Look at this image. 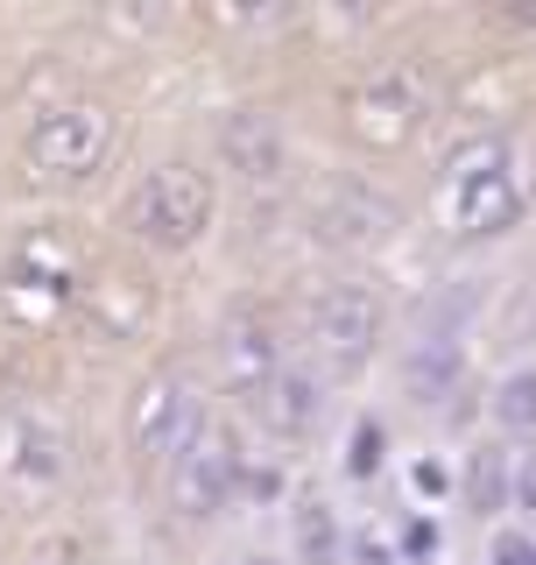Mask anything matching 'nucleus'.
<instances>
[{"instance_id":"f257e3e1","label":"nucleus","mask_w":536,"mask_h":565,"mask_svg":"<svg viewBox=\"0 0 536 565\" xmlns=\"http://www.w3.org/2000/svg\"><path fill=\"white\" fill-rule=\"evenodd\" d=\"M212 212H219V191H212V177L205 170H191V163H163V170H149L135 184V199H128V220H135V234L149 241V247H191L212 226Z\"/></svg>"},{"instance_id":"f03ea898","label":"nucleus","mask_w":536,"mask_h":565,"mask_svg":"<svg viewBox=\"0 0 536 565\" xmlns=\"http://www.w3.org/2000/svg\"><path fill=\"white\" fill-rule=\"evenodd\" d=\"M382 340V297L367 282H325L311 297V353L325 361V375H353Z\"/></svg>"},{"instance_id":"7ed1b4c3","label":"nucleus","mask_w":536,"mask_h":565,"mask_svg":"<svg viewBox=\"0 0 536 565\" xmlns=\"http://www.w3.org/2000/svg\"><path fill=\"white\" fill-rule=\"evenodd\" d=\"M523 212V177H515V156L502 141H480L473 156L452 163V220L459 234H502V226Z\"/></svg>"},{"instance_id":"20e7f679","label":"nucleus","mask_w":536,"mask_h":565,"mask_svg":"<svg viewBox=\"0 0 536 565\" xmlns=\"http://www.w3.org/2000/svg\"><path fill=\"white\" fill-rule=\"evenodd\" d=\"M106 141H114L106 114L85 106V99H71V106H50L29 128V156H35V170H50V177H85V170L106 163Z\"/></svg>"},{"instance_id":"39448f33","label":"nucleus","mask_w":536,"mask_h":565,"mask_svg":"<svg viewBox=\"0 0 536 565\" xmlns=\"http://www.w3.org/2000/svg\"><path fill=\"white\" fill-rule=\"evenodd\" d=\"M199 396H191L184 375H156L141 382L135 411H128V431H135V452H156V459H176L191 446V431H199Z\"/></svg>"},{"instance_id":"423d86ee","label":"nucleus","mask_w":536,"mask_h":565,"mask_svg":"<svg viewBox=\"0 0 536 565\" xmlns=\"http://www.w3.org/2000/svg\"><path fill=\"white\" fill-rule=\"evenodd\" d=\"M234 473H240V459L212 424H199L191 446L170 459V488H176V502H184L191 516H219V509L234 502Z\"/></svg>"},{"instance_id":"0eeeda50","label":"nucleus","mask_w":536,"mask_h":565,"mask_svg":"<svg viewBox=\"0 0 536 565\" xmlns=\"http://www.w3.org/2000/svg\"><path fill=\"white\" fill-rule=\"evenodd\" d=\"M396 226V205L382 199V191H367V184H332L325 199H318V212H311V241L318 247H374Z\"/></svg>"},{"instance_id":"6e6552de","label":"nucleus","mask_w":536,"mask_h":565,"mask_svg":"<svg viewBox=\"0 0 536 565\" xmlns=\"http://www.w3.org/2000/svg\"><path fill=\"white\" fill-rule=\"evenodd\" d=\"M282 120L261 114V106H234V114L219 120V163L247 177V184H268V177H282Z\"/></svg>"},{"instance_id":"1a4fd4ad","label":"nucleus","mask_w":536,"mask_h":565,"mask_svg":"<svg viewBox=\"0 0 536 565\" xmlns=\"http://www.w3.org/2000/svg\"><path fill=\"white\" fill-rule=\"evenodd\" d=\"M0 467H8L14 481H29V488L57 481V473H64L57 424H50L43 411H8V417H0Z\"/></svg>"},{"instance_id":"9d476101","label":"nucleus","mask_w":536,"mask_h":565,"mask_svg":"<svg viewBox=\"0 0 536 565\" xmlns=\"http://www.w3.org/2000/svg\"><path fill=\"white\" fill-rule=\"evenodd\" d=\"M467 375V347H459V332H417L403 353V388L417 403H444Z\"/></svg>"},{"instance_id":"9b49d317","label":"nucleus","mask_w":536,"mask_h":565,"mask_svg":"<svg viewBox=\"0 0 536 565\" xmlns=\"http://www.w3.org/2000/svg\"><path fill=\"white\" fill-rule=\"evenodd\" d=\"M318 417H325V382H318V367H282V375L261 388V424L276 438L318 431Z\"/></svg>"},{"instance_id":"f8f14e48","label":"nucleus","mask_w":536,"mask_h":565,"mask_svg":"<svg viewBox=\"0 0 536 565\" xmlns=\"http://www.w3.org/2000/svg\"><path fill=\"white\" fill-rule=\"evenodd\" d=\"M219 361H226V382L234 388H261L282 375V347H276V326L268 318H234L226 326V340H219Z\"/></svg>"},{"instance_id":"ddd939ff","label":"nucleus","mask_w":536,"mask_h":565,"mask_svg":"<svg viewBox=\"0 0 536 565\" xmlns=\"http://www.w3.org/2000/svg\"><path fill=\"white\" fill-rule=\"evenodd\" d=\"M424 106H431V78H424L417 64H388V71H374L361 85V120L367 128L382 120V128L396 135V128H409V120L424 114Z\"/></svg>"},{"instance_id":"4468645a","label":"nucleus","mask_w":536,"mask_h":565,"mask_svg":"<svg viewBox=\"0 0 536 565\" xmlns=\"http://www.w3.org/2000/svg\"><path fill=\"white\" fill-rule=\"evenodd\" d=\"M467 502L480 509V516H494V509L515 502V459H508V446H480L467 459Z\"/></svg>"},{"instance_id":"2eb2a0df","label":"nucleus","mask_w":536,"mask_h":565,"mask_svg":"<svg viewBox=\"0 0 536 565\" xmlns=\"http://www.w3.org/2000/svg\"><path fill=\"white\" fill-rule=\"evenodd\" d=\"M487 411H494V424H502L508 438H536V361L529 367H508V375L494 382Z\"/></svg>"},{"instance_id":"dca6fc26","label":"nucleus","mask_w":536,"mask_h":565,"mask_svg":"<svg viewBox=\"0 0 536 565\" xmlns=\"http://www.w3.org/2000/svg\"><path fill=\"white\" fill-rule=\"evenodd\" d=\"M388 459V424L382 417H353V438H346V481H374Z\"/></svg>"},{"instance_id":"f3484780","label":"nucleus","mask_w":536,"mask_h":565,"mask_svg":"<svg viewBox=\"0 0 536 565\" xmlns=\"http://www.w3.org/2000/svg\"><path fill=\"white\" fill-rule=\"evenodd\" d=\"M297 544H303V558L332 565V544H339V530H332V509H325V502H303V509H297Z\"/></svg>"},{"instance_id":"a211bd4d","label":"nucleus","mask_w":536,"mask_h":565,"mask_svg":"<svg viewBox=\"0 0 536 565\" xmlns=\"http://www.w3.org/2000/svg\"><path fill=\"white\" fill-rule=\"evenodd\" d=\"M409 494H417V502H438V494H452V467H444L438 452H424L417 467H409Z\"/></svg>"},{"instance_id":"6ab92c4d","label":"nucleus","mask_w":536,"mask_h":565,"mask_svg":"<svg viewBox=\"0 0 536 565\" xmlns=\"http://www.w3.org/2000/svg\"><path fill=\"white\" fill-rule=\"evenodd\" d=\"M487 565H536V537L502 530V537H494V552H487Z\"/></svg>"},{"instance_id":"aec40b11","label":"nucleus","mask_w":536,"mask_h":565,"mask_svg":"<svg viewBox=\"0 0 536 565\" xmlns=\"http://www.w3.org/2000/svg\"><path fill=\"white\" fill-rule=\"evenodd\" d=\"M438 544H444V537H438V523H424V516H417V523L403 530V552H409V558H431Z\"/></svg>"},{"instance_id":"412c9836","label":"nucleus","mask_w":536,"mask_h":565,"mask_svg":"<svg viewBox=\"0 0 536 565\" xmlns=\"http://www.w3.org/2000/svg\"><path fill=\"white\" fill-rule=\"evenodd\" d=\"M515 509H523V516H536V452L515 467Z\"/></svg>"},{"instance_id":"4be33fe9","label":"nucleus","mask_w":536,"mask_h":565,"mask_svg":"<svg viewBox=\"0 0 536 565\" xmlns=\"http://www.w3.org/2000/svg\"><path fill=\"white\" fill-rule=\"evenodd\" d=\"M29 565H78V544L50 537V544H35V558H29Z\"/></svg>"},{"instance_id":"5701e85b","label":"nucleus","mask_w":536,"mask_h":565,"mask_svg":"<svg viewBox=\"0 0 536 565\" xmlns=\"http://www.w3.org/2000/svg\"><path fill=\"white\" fill-rule=\"evenodd\" d=\"M247 565H282V558H247Z\"/></svg>"}]
</instances>
